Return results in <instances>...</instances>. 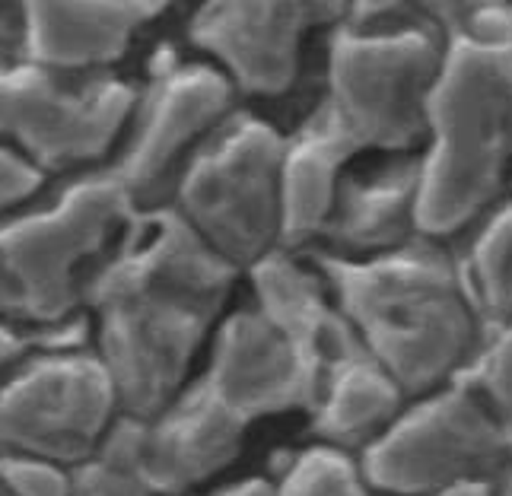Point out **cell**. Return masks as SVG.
Returning a JSON list of instances; mask_svg holds the SVG:
<instances>
[{"instance_id":"1","label":"cell","mask_w":512,"mask_h":496,"mask_svg":"<svg viewBox=\"0 0 512 496\" xmlns=\"http://www.w3.org/2000/svg\"><path fill=\"white\" fill-rule=\"evenodd\" d=\"M236 274L175 207L137 210L83 290L121 414L150 420L191 382L194 360L223 322Z\"/></svg>"},{"instance_id":"2","label":"cell","mask_w":512,"mask_h":496,"mask_svg":"<svg viewBox=\"0 0 512 496\" xmlns=\"http://www.w3.org/2000/svg\"><path fill=\"white\" fill-rule=\"evenodd\" d=\"M319 271L363 350L408 398L458 379L487 334L462 264L433 239L379 258L322 255Z\"/></svg>"},{"instance_id":"3","label":"cell","mask_w":512,"mask_h":496,"mask_svg":"<svg viewBox=\"0 0 512 496\" xmlns=\"http://www.w3.org/2000/svg\"><path fill=\"white\" fill-rule=\"evenodd\" d=\"M512 179V64L503 42L458 32L430 99L420 153V236H452L487 217Z\"/></svg>"},{"instance_id":"4","label":"cell","mask_w":512,"mask_h":496,"mask_svg":"<svg viewBox=\"0 0 512 496\" xmlns=\"http://www.w3.org/2000/svg\"><path fill=\"white\" fill-rule=\"evenodd\" d=\"M373 16L366 7L350 10L334 29L322 112L357 153H408L427 140L446 42L433 26H382Z\"/></svg>"},{"instance_id":"5","label":"cell","mask_w":512,"mask_h":496,"mask_svg":"<svg viewBox=\"0 0 512 496\" xmlns=\"http://www.w3.org/2000/svg\"><path fill=\"white\" fill-rule=\"evenodd\" d=\"M137 201L112 169L80 175L45 207L0 223V322L51 325L83 303V264L115 248Z\"/></svg>"},{"instance_id":"6","label":"cell","mask_w":512,"mask_h":496,"mask_svg":"<svg viewBox=\"0 0 512 496\" xmlns=\"http://www.w3.org/2000/svg\"><path fill=\"white\" fill-rule=\"evenodd\" d=\"M287 137L255 115H229L175 179V210L214 252L249 271L280 248Z\"/></svg>"},{"instance_id":"7","label":"cell","mask_w":512,"mask_h":496,"mask_svg":"<svg viewBox=\"0 0 512 496\" xmlns=\"http://www.w3.org/2000/svg\"><path fill=\"white\" fill-rule=\"evenodd\" d=\"M512 449L462 379L411 398L360 462L373 490L430 496L471 477H493Z\"/></svg>"},{"instance_id":"8","label":"cell","mask_w":512,"mask_h":496,"mask_svg":"<svg viewBox=\"0 0 512 496\" xmlns=\"http://www.w3.org/2000/svg\"><path fill=\"white\" fill-rule=\"evenodd\" d=\"M121 398L99 353H45L0 385V449L83 465L118 423Z\"/></svg>"},{"instance_id":"9","label":"cell","mask_w":512,"mask_h":496,"mask_svg":"<svg viewBox=\"0 0 512 496\" xmlns=\"http://www.w3.org/2000/svg\"><path fill=\"white\" fill-rule=\"evenodd\" d=\"M125 80L67 83L45 67L0 64V137L39 169L93 163L112 150L137 112Z\"/></svg>"},{"instance_id":"10","label":"cell","mask_w":512,"mask_h":496,"mask_svg":"<svg viewBox=\"0 0 512 496\" xmlns=\"http://www.w3.org/2000/svg\"><path fill=\"white\" fill-rule=\"evenodd\" d=\"M233 83L214 64L163 61L140 96L134 131L112 166L137 207H156L160 188L233 115Z\"/></svg>"},{"instance_id":"11","label":"cell","mask_w":512,"mask_h":496,"mask_svg":"<svg viewBox=\"0 0 512 496\" xmlns=\"http://www.w3.org/2000/svg\"><path fill=\"white\" fill-rule=\"evenodd\" d=\"M214 395L245 423L312 411L325 372L284 328H277L255 303L223 315L201 376Z\"/></svg>"},{"instance_id":"12","label":"cell","mask_w":512,"mask_h":496,"mask_svg":"<svg viewBox=\"0 0 512 496\" xmlns=\"http://www.w3.org/2000/svg\"><path fill=\"white\" fill-rule=\"evenodd\" d=\"M325 7L229 0L194 10L188 39L245 96H280L299 74V48Z\"/></svg>"},{"instance_id":"13","label":"cell","mask_w":512,"mask_h":496,"mask_svg":"<svg viewBox=\"0 0 512 496\" xmlns=\"http://www.w3.org/2000/svg\"><path fill=\"white\" fill-rule=\"evenodd\" d=\"M245 430L249 423L198 376L160 414L140 420L137 471L156 496H185L236 462Z\"/></svg>"},{"instance_id":"14","label":"cell","mask_w":512,"mask_h":496,"mask_svg":"<svg viewBox=\"0 0 512 496\" xmlns=\"http://www.w3.org/2000/svg\"><path fill=\"white\" fill-rule=\"evenodd\" d=\"M245 274L252 280L255 306L277 328H284L322 366L325 376L338 363L363 353V344L334 303L322 271L309 268L296 252L277 248Z\"/></svg>"},{"instance_id":"15","label":"cell","mask_w":512,"mask_h":496,"mask_svg":"<svg viewBox=\"0 0 512 496\" xmlns=\"http://www.w3.org/2000/svg\"><path fill=\"white\" fill-rule=\"evenodd\" d=\"M420 156L344 179L338 207L328 223L334 258H379L420 239Z\"/></svg>"},{"instance_id":"16","label":"cell","mask_w":512,"mask_h":496,"mask_svg":"<svg viewBox=\"0 0 512 496\" xmlns=\"http://www.w3.org/2000/svg\"><path fill=\"white\" fill-rule=\"evenodd\" d=\"M160 13L156 4H26V51L45 70L105 67Z\"/></svg>"},{"instance_id":"17","label":"cell","mask_w":512,"mask_h":496,"mask_svg":"<svg viewBox=\"0 0 512 496\" xmlns=\"http://www.w3.org/2000/svg\"><path fill=\"white\" fill-rule=\"evenodd\" d=\"M357 156L350 140L334 128L319 109L284 147V169H280V248L299 252L315 239H325L328 223L338 207L344 188V166Z\"/></svg>"},{"instance_id":"18","label":"cell","mask_w":512,"mask_h":496,"mask_svg":"<svg viewBox=\"0 0 512 496\" xmlns=\"http://www.w3.org/2000/svg\"><path fill=\"white\" fill-rule=\"evenodd\" d=\"M408 401V392L363 350L325 376L312 404V427L319 442L363 455L398 420Z\"/></svg>"},{"instance_id":"19","label":"cell","mask_w":512,"mask_h":496,"mask_svg":"<svg viewBox=\"0 0 512 496\" xmlns=\"http://www.w3.org/2000/svg\"><path fill=\"white\" fill-rule=\"evenodd\" d=\"M465 280L487 331L512 322V201L484 217L465 255Z\"/></svg>"},{"instance_id":"20","label":"cell","mask_w":512,"mask_h":496,"mask_svg":"<svg viewBox=\"0 0 512 496\" xmlns=\"http://www.w3.org/2000/svg\"><path fill=\"white\" fill-rule=\"evenodd\" d=\"M369 490L373 487L363 474L360 455L334 449L328 442L296 452L274 484L277 496H369Z\"/></svg>"},{"instance_id":"21","label":"cell","mask_w":512,"mask_h":496,"mask_svg":"<svg viewBox=\"0 0 512 496\" xmlns=\"http://www.w3.org/2000/svg\"><path fill=\"white\" fill-rule=\"evenodd\" d=\"M458 379L484 404V411L512 449V325L490 328L468 366L458 372Z\"/></svg>"},{"instance_id":"22","label":"cell","mask_w":512,"mask_h":496,"mask_svg":"<svg viewBox=\"0 0 512 496\" xmlns=\"http://www.w3.org/2000/svg\"><path fill=\"white\" fill-rule=\"evenodd\" d=\"M70 481V496H156L134 462L105 449L70 471Z\"/></svg>"},{"instance_id":"23","label":"cell","mask_w":512,"mask_h":496,"mask_svg":"<svg viewBox=\"0 0 512 496\" xmlns=\"http://www.w3.org/2000/svg\"><path fill=\"white\" fill-rule=\"evenodd\" d=\"M0 484L10 496H70V474L64 465L29 455H0Z\"/></svg>"},{"instance_id":"24","label":"cell","mask_w":512,"mask_h":496,"mask_svg":"<svg viewBox=\"0 0 512 496\" xmlns=\"http://www.w3.org/2000/svg\"><path fill=\"white\" fill-rule=\"evenodd\" d=\"M42 185V169L20 150L0 147V210H10L32 198Z\"/></svg>"},{"instance_id":"25","label":"cell","mask_w":512,"mask_h":496,"mask_svg":"<svg viewBox=\"0 0 512 496\" xmlns=\"http://www.w3.org/2000/svg\"><path fill=\"white\" fill-rule=\"evenodd\" d=\"M204 496H277V493H274V484L264 481V477H245V481L217 487V490H210Z\"/></svg>"},{"instance_id":"26","label":"cell","mask_w":512,"mask_h":496,"mask_svg":"<svg viewBox=\"0 0 512 496\" xmlns=\"http://www.w3.org/2000/svg\"><path fill=\"white\" fill-rule=\"evenodd\" d=\"M430 496H497V484H493V477H471V481H458Z\"/></svg>"},{"instance_id":"27","label":"cell","mask_w":512,"mask_h":496,"mask_svg":"<svg viewBox=\"0 0 512 496\" xmlns=\"http://www.w3.org/2000/svg\"><path fill=\"white\" fill-rule=\"evenodd\" d=\"M23 347H26V341L20 334H16L7 322H0V366L10 363L13 357H20Z\"/></svg>"},{"instance_id":"28","label":"cell","mask_w":512,"mask_h":496,"mask_svg":"<svg viewBox=\"0 0 512 496\" xmlns=\"http://www.w3.org/2000/svg\"><path fill=\"white\" fill-rule=\"evenodd\" d=\"M497 496H512V465L503 468V477L497 481Z\"/></svg>"},{"instance_id":"29","label":"cell","mask_w":512,"mask_h":496,"mask_svg":"<svg viewBox=\"0 0 512 496\" xmlns=\"http://www.w3.org/2000/svg\"><path fill=\"white\" fill-rule=\"evenodd\" d=\"M503 48H506V55H509V64H512V32H509V39L503 42Z\"/></svg>"},{"instance_id":"30","label":"cell","mask_w":512,"mask_h":496,"mask_svg":"<svg viewBox=\"0 0 512 496\" xmlns=\"http://www.w3.org/2000/svg\"><path fill=\"white\" fill-rule=\"evenodd\" d=\"M509 325H512V322H509Z\"/></svg>"}]
</instances>
